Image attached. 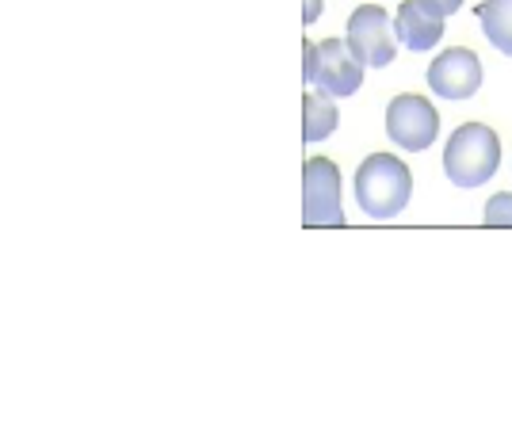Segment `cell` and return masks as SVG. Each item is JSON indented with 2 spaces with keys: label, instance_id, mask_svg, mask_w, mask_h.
<instances>
[{
  "label": "cell",
  "instance_id": "cell-1",
  "mask_svg": "<svg viewBox=\"0 0 512 443\" xmlns=\"http://www.w3.org/2000/svg\"><path fill=\"white\" fill-rule=\"evenodd\" d=\"M356 203L367 218L386 222V218H398L409 207V195H413V176L409 165L394 153H371L356 169Z\"/></svg>",
  "mask_w": 512,
  "mask_h": 443
},
{
  "label": "cell",
  "instance_id": "cell-2",
  "mask_svg": "<svg viewBox=\"0 0 512 443\" xmlns=\"http://www.w3.org/2000/svg\"><path fill=\"white\" fill-rule=\"evenodd\" d=\"M501 165V142L490 127L482 123H463L448 138L444 149V172L455 188H482L493 180V172Z\"/></svg>",
  "mask_w": 512,
  "mask_h": 443
},
{
  "label": "cell",
  "instance_id": "cell-3",
  "mask_svg": "<svg viewBox=\"0 0 512 443\" xmlns=\"http://www.w3.org/2000/svg\"><path fill=\"white\" fill-rule=\"evenodd\" d=\"M363 69L367 65L348 50V39H321V43H306V50H302L306 85L333 96V100H348L360 92Z\"/></svg>",
  "mask_w": 512,
  "mask_h": 443
},
{
  "label": "cell",
  "instance_id": "cell-4",
  "mask_svg": "<svg viewBox=\"0 0 512 443\" xmlns=\"http://www.w3.org/2000/svg\"><path fill=\"white\" fill-rule=\"evenodd\" d=\"M302 222L310 230L344 226L341 211V169L329 157H310L302 165Z\"/></svg>",
  "mask_w": 512,
  "mask_h": 443
},
{
  "label": "cell",
  "instance_id": "cell-5",
  "mask_svg": "<svg viewBox=\"0 0 512 443\" xmlns=\"http://www.w3.org/2000/svg\"><path fill=\"white\" fill-rule=\"evenodd\" d=\"M348 50L360 58L367 69H386L398 54V31L394 20L386 16V8L379 4H360L348 16Z\"/></svg>",
  "mask_w": 512,
  "mask_h": 443
},
{
  "label": "cell",
  "instance_id": "cell-6",
  "mask_svg": "<svg viewBox=\"0 0 512 443\" xmlns=\"http://www.w3.org/2000/svg\"><path fill=\"white\" fill-rule=\"evenodd\" d=\"M386 134L394 146L409 149V153H421L436 142L440 134V115L436 107L428 104L425 96H413V92H402L386 104Z\"/></svg>",
  "mask_w": 512,
  "mask_h": 443
},
{
  "label": "cell",
  "instance_id": "cell-7",
  "mask_svg": "<svg viewBox=\"0 0 512 443\" xmlns=\"http://www.w3.org/2000/svg\"><path fill=\"white\" fill-rule=\"evenodd\" d=\"M428 88L440 100H470L482 88V62L467 46H451L436 62L428 65Z\"/></svg>",
  "mask_w": 512,
  "mask_h": 443
},
{
  "label": "cell",
  "instance_id": "cell-8",
  "mask_svg": "<svg viewBox=\"0 0 512 443\" xmlns=\"http://www.w3.org/2000/svg\"><path fill=\"white\" fill-rule=\"evenodd\" d=\"M444 23H448V8L440 0H402L394 16V31L406 50L425 54L444 39Z\"/></svg>",
  "mask_w": 512,
  "mask_h": 443
},
{
  "label": "cell",
  "instance_id": "cell-9",
  "mask_svg": "<svg viewBox=\"0 0 512 443\" xmlns=\"http://www.w3.org/2000/svg\"><path fill=\"white\" fill-rule=\"evenodd\" d=\"M341 127V107L325 92H306L302 96V138L306 142H325Z\"/></svg>",
  "mask_w": 512,
  "mask_h": 443
},
{
  "label": "cell",
  "instance_id": "cell-10",
  "mask_svg": "<svg viewBox=\"0 0 512 443\" xmlns=\"http://www.w3.org/2000/svg\"><path fill=\"white\" fill-rule=\"evenodd\" d=\"M478 20L486 31V43L512 58V0H482Z\"/></svg>",
  "mask_w": 512,
  "mask_h": 443
},
{
  "label": "cell",
  "instance_id": "cell-11",
  "mask_svg": "<svg viewBox=\"0 0 512 443\" xmlns=\"http://www.w3.org/2000/svg\"><path fill=\"white\" fill-rule=\"evenodd\" d=\"M482 222H486V226H512V195H509V191L493 195L490 203H486Z\"/></svg>",
  "mask_w": 512,
  "mask_h": 443
},
{
  "label": "cell",
  "instance_id": "cell-12",
  "mask_svg": "<svg viewBox=\"0 0 512 443\" xmlns=\"http://www.w3.org/2000/svg\"><path fill=\"white\" fill-rule=\"evenodd\" d=\"M321 16V0H306V12H302V20L314 23Z\"/></svg>",
  "mask_w": 512,
  "mask_h": 443
},
{
  "label": "cell",
  "instance_id": "cell-13",
  "mask_svg": "<svg viewBox=\"0 0 512 443\" xmlns=\"http://www.w3.org/2000/svg\"><path fill=\"white\" fill-rule=\"evenodd\" d=\"M440 4L448 8V16H451V12H459V8H463V0H440Z\"/></svg>",
  "mask_w": 512,
  "mask_h": 443
}]
</instances>
